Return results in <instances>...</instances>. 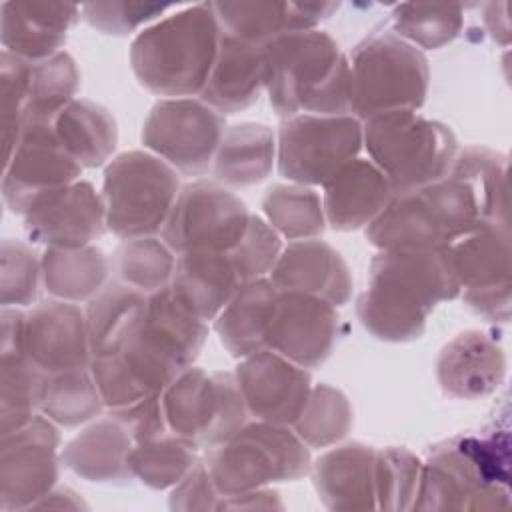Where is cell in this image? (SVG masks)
I'll return each mask as SVG.
<instances>
[{"label":"cell","instance_id":"obj_34","mask_svg":"<svg viewBox=\"0 0 512 512\" xmlns=\"http://www.w3.org/2000/svg\"><path fill=\"white\" fill-rule=\"evenodd\" d=\"M144 292L120 282L108 280L106 286L88 300L86 326L92 358L108 356L122 348L146 302Z\"/></svg>","mask_w":512,"mask_h":512},{"label":"cell","instance_id":"obj_35","mask_svg":"<svg viewBox=\"0 0 512 512\" xmlns=\"http://www.w3.org/2000/svg\"><path fill=\"white\" fill-rule=\"evenodd\" d=\"M78 86L80 72L68 52L60 50L46 60L32 62L22 128L28 124H52L74 100Z\"/></svg>","mask_w":512,"mask_h":512},{"label":"cell","instance_id":"obj_2","mask_svg":"<svg viewBox=\"0 0 512 512\" xmlns=\"http://www.w3.org/2000/svg\"><path fill=\"white\" fill-rule=\"evenodd\" d=\"M460 292L444 246L380 250L370 262L368 288L356 302V314L374 338L410 342L424 334L434 306Z\"/></svg>","mask_w":512,"mask_h":512},{"label":"cell","instance_id":"obj_18","mask_svg":"<svg viewBox=\"0 0 512 512\" xmlns=\"http://www.w3.org/2000/svg\"><path fill=\"white\" fill-rule=\"evenodd\" d=\"M106 228L104 202L86 180L40 198L24 214V232L46 248H82L100 238Z\"/></svg>","mask_w":512,"mask_h":512},{"label":"cell","instance_id":"obj_12","mask_svg":"<svg viewBox=\"0 0 512 512\" xmlns=\"http://www.w3.org/2000/svg\"><path fill=\"white\" fill-rule=\"evenodd\" d=\"M246 204L220 182L194 180L180 188L162 228L174 254L190 250L230 252L250 222Z\"/></svg>","mask_w":512,"mask_h":512},{"label":"cell","instance_id":"obj_24","mask_svg":"<svg viewBox=\"0 0 512 512\" xmlns=\"http://www.w3.org/2000/svg\"><path fill=\"white\" fill-rule=\"evenodd\" d=\"M242 284L246 282L230 252L190 250L176 256L170 290L194 316L206 322L222 312Z\"/></svg>","mask_w":512,"mask_h":512},{"label":"cell","instance_id":"obj_44","mask_svg":"<svg viewBox=\"0 0 512 512\" xmlns=\"http://www.w3.org/2000/svg\"><path fill=\"white\" fill-rule=\"evenodd\" d=\"M42 262L36 252L20 240L2 242V304L4 308L30 306L40 294Z\"/></svg>","mask_w":512,"mask_h":512},{"label":"cell","instance_id":"obj_43","mask_svg":"<svg viewBox=\"0 0 512 512\" xmlns=\"http://www.w3.org/2000/svg\"><path fill=\"white\" fill-rule=\"evenodd\" d=\"M420 474L422 462L410 450L398 446L376 450V508L412 510L418 494Z\"/></svg>","mask_w":512,"mask_h":512},{"label":"cell","instance_id":"obj_7","mask_svg":"<svg viewBox=\"0 0 512 512\" xmlns=\"http://www.w3.org/2000/svg\"><path fill=\"white\" fill-rule=\"evenodd\" d=\"M350 62V114L360 122L390 110H418L428 92V60L394 32L362 40Z\"/></svg>","mask_w":512,"mask_h":512},{"label":"cell","instance_id":"obj_13","mask_svg":"<svg viewBox=\"0 0 512 512\" xmlns=\"http://www.w3.org/2000/svg\"><path fill=\"white\" fill-rule=\"evenodd\" d=\"M508 504V486L488 482L466 436H456L430 448L412 510H494Z\"/></svg>","mask_w":512,"mask_h":512},{"label":"cell","instance_id":"obj_46","mask_svg":"<svg viewBox=\"0 0 512 512\" xmlns=\"http://www.w3.org/2000/svg\"><path fill=\"white\" fill-rule=\"evenodd\" d=\"M282 252L278 232L260 216H250L244 236L230 250V256L244 282L264 278Z\"/></svg>","mask_w":512,"mask_h":512},{"label":"cell","instance_id":"obj_6","mask_svg":"<svg viewBox=\"0 0 512 512\" xmlns=\"http://www.w3.org/2000/svg\"><path fill=\"white\" fill-rule=\"evenodd\" d=\"M204 464L214 488L226 498L292 482L310 474V450L286 424L246 422L226 442L208 448Z\"/></svg>","mask_w":512,"mask_h":512},{"label":"cell","instance_id":"obj_29","mask_svg":"<svg viewBox=\"0 0 512 512\" xmlns=\"http://www.w3.org/2000/svg\"><path fill=\"white\" fill-rule=\"evenodd\" d=\"M278 290L270 278H256L234 294L214 318L222 346L234 358H246L268 350V332L274 316Z\"/></svg>","mask_w":512,"mask_h":512},{"label":"cell","instance_id":"obj_1","mask_svg":"<svg viewBox=\"0 0 512 512\" xmlns=\"http://www.w3.org/2000/svg\"><path fill=\"white\" fill-rule=\"evenodd\" d=\"M206 336V322L194 316L170 286L148 294L122 348L90 362L104 406L114 410L162 394L180 372L194 364Z\"/></svg>","mask_w":512,"mask_h":512},{"label":"cell","instance_id":"obj_14","mask_svg":"<svg viewBox=\"0 0 512 512\" xmlns=\"http://www.w3.org/2000/svg\"><path fill=\"white\" fill-rule=\"evenodd\" d=\"M56 424L36 414L24 426L2 434L0 456V508L30 510L58 480Z\"/></svg>","mask_w":512,"mask_h":512},{"label":"cell","instance_id":"obj_10","mask_svg":"<svg viewBox=\"0 0 512 512\" xmlns=\"http://www.w3.org/2000/svg\"><path fill=\"white\" fill-rule=\"evenodd\" d=\"M364 146L362 122L352 114H298L278 128V170L292 184L324 186Z\"/></svg>","mask_w":512,"mask_h":512},{"label":"cell","instance_id":"obj_51","mask_svg":"<svg viewBox=\"0 0 512 512\" xmlns=\"http://www.w3.org/2000/svg\"><path fill=\"white\" fill-rule=\"evenodd\" d=\"M34 508H66V510H78V508H86V504L82 502V498L72 492L70 488H58V490H50L44 498H40Z\"/></svg>","mask_w":512,"mask_h":512},{"label":"cell","instance_id":"obj_37","mask_svg":"<svg viewBox=\"0 0 512 512\" xmlns=\"http://www.w3.org/2000/svg\"><path fill=\"white\" fill-rule=\"evenodd\" d=\"M266 222L288 240L316 238L326 230L322 196L302 184H274L262 196Z\"/></svg>","mask_w":512,"mask_h":512},{"label":"cell","instance_id":"obj_50","mask_svg":"<svg viewBox=\"0 0 512 512\" xmlns=\"http://www.w3.org/2000/svg\"><path fill=\"white\" fill-rule=\"evenodd\" d=\"M464 302L486 320L506 322L510 318V284L488 290L464 292Z\"/></svg>","mask_w":512,"mask_h":512},{"label":"cell","instance_id":"obj_9","mask_svg":"<svg viewBox=\"0 0 512 512\" xmlns=\"http://www.w3.org/2000/svg\"><path fill=\"white\" fill-rule=\"evenodd\" d=\"M168 432L212 448L226 442L248 420L240 388L230 372H206L190 366L160 394Z\"/></svg>","mask_w":512,"mask_h":512},{"label":"cell","instance_id":"obj_17","mask_svg":"<svg viewBox=\"0 0 512 512\" xmlns=\"http://www.w3.org/2000/svg\"><path fill=\"white\" fill-rule=\"evenodd\" d=\"M338 326L336 306L302 292H278L268 350L302 368H316L332 354Z\"/></svg>","mask_w":512,"mask_h":512},{"label":"cell","instance_id":"obj_28","mask_svg":"<svg viewBox=\"0 0 512 512\" xmlns=\"http://www.w3.org/2000/svg\"><path fill=\"white\" fill-rule=\"evenodd\" d=\"M134 442L118 418L108 414L76 434L62 450V464L88 482H130L128 456Z\"/></svg>","mask_w":512,"mask_h":512},{"label":"cell","instance_id":"obj_41","mask_svg":"<svg viewBox=\"0 0 512 512\" xmlns=\"http://www.w3.org/2000/svg\"><path fill=\"white\" fill-rule=\"evenodd\" d=\"M352 420L348 398L330 384H316L292 426L308 448H326L350 432Z\"/></svg>","mask_w":512,"mask_h":512},{"label":"cell","instance_id":"obj_15","mask_svg":"<svg viewBox=\"0 0 512 512\" xmlns=\"http://www.w3.org/2000/svg\"><path fill=\"white\" fill-rule=\"evenodd\" d=\"M82 166L60 146L52 124H28L6 156L2 196L16 214H26L40 198L74 184Z\"/></svg>","mask_w":512,"mask_h":512},{"label":"cell","instance_id":"obj_27","mask_svg":"<svg viewBox=\"0 0 512 512\" xmlns=\"http://www.w3.org/2000/svg\"><path fill=\"white\" fill-rule=\"evenodd\" d=\"M376 448L350 442L324 452L312 466L314 488L328 510L376 508Z\"/></svg>","mask_w":512,"mask_h":512},{"label":"cell","instance_id":"obj_48","mask_svg":"<svg viewBox=\"0 0 512 512\" xmlns=\"http://www.w3.org/2000/svg\"><path fill=\"white\" fill-rule=\"evenodd\" d=\"M168 506L178 512L222 510V496L214 488L204 460L198 458L192 470L172 488Z\"/></svg>","mask_w":512,"mask_h":512},{"label":"cell","instance_id":"obj_47","mask_svg":"<svg viewBox=\"0 0 512 512\" xmlns=\"http://www.w3.org/2000/svg\"><path fill=\"white\" fill-rule=\"evenodd\" d=\"M32 62L18 58L10 52H2V72H0V100H2V124H4V144L6 156L12 152L24 120V108L28 98Z\"/></svg>","mask_w":512,"mask_h":512},{"label":"cell","instance_id":"obj_25","mask_svg":"<svg viewBox=\"0 0 512 512\" xmlns=\"http://www.w3.org/2000/svg\"><path fill=\"white\" fill-rule=\"evenodd\" d=\"M262 90H266L264 46H254L222 32L200 100L218 114H236L252 106Z\"/></svg>","mask_w":512,"mask_h":512},{"label":"cell","instance_id":"obj_30","mask_svg":"<svg viewBox=\"0 0 512 512\" xmlns=\"http://www.w3.org/2000/svg\"><path fill=\"white\" fill-rule=\"evenodd\" d=\"M444 248L460 290L476 292L510 284L508 224H482Z\"/></svg>","mask_w":512,"mask_h":512},{"label":"cell","instance_id":"obj_22","mask_svg":"<svg viewBox=\"0 0 512 512\" xmlns=\"http://www.w3.org/2000/svg\"><path fill=\"white\" fill-rule=\"evenodd\" d=\"M504 374V350L480 330H466L454 336L436 360V376L442 390L460 400L492 394L502 384Z\"/></svg>","mask_w":512,"mask_h":512},{"label":"cell","instance_id":"obj_23","mask_svg":"<svg viewBox=\"0 0 512 512\" xmlns=\"http://www.w3.org/2000/svg\"><path fill=\"white\" fill-rule=\"evenodd\" d=\"M322 188L326 224L340 232L368 226L394 196L384 172L364 158L344 164Z\"/></svg>","mask_w":512,"mask_h":512},{"label":"cell","instance_id":"obj_32","mask_svg":"<svg viewBox=\"0 0 512 512\" xmlns=\"http://www.w3.org/2000/svg\"><path fill=\"white\" fill-rule=\"evenodd\" d=\"M60 146L82 166L96 168L110 160L118 126L114 116L102 104L86 98H74L52 122Z\"/></svg>","mask_w":512,"mask_h":512},{"label":"cell","instance_id":"obj_5","mask_svg":"<svg viewBox=\"0 0 512 512\" xmlns=\"http://www.w3.org/2000/svg\"><path fill=\"white\" fill-rule=\"evenodd\" d=\"M364 146L384 172L394 194L428 186L448 176L458 154L454 132L418 110H390L362 120Z\"/></svg>","mask_w":512,"mask_h":512},{"label":"cell","instance_id":"obj_42","mask_svg":"<svg viewBox=\"0 0 512 512\" xmlns=\"http://www.w3.org/2000/svg\"><path fill=\"white\" fill-rule=\"evenodd\" d=\"M394 34L412 46L438 50L452 42L464 24L462 6L404 2L392 10Z\"/></svg>","mask_w":512,"mask_h":512},{"label":"cell","instance_id":"obj_20","mask_svg":"<svg viewBox=\"0 0 512 512\" xmlns=\"http://www.w3.org/2000/svg\"><path fill=\"white\" fill-rule=\"evenodd\" d=\"M268 278L278 292L310 294L332 306H342L352 296L348 264L338 250L318 238L288 244Z\"/></svg>","mask_w":512,"mask_h":512},{"label":"cell","instance_id":"obj_26","mask_svg":"<svg viewBox=\"0 0 512 512\" xmlns=\"http://www.w3.org/2000/svg\"><path fill=\"white\" fill-rule=\"evenodd\" d=\"M80 16V6L62 2H4L2 44L4 50L28 62H40L66 42L68 30Z\"/></svg>","mask_w":512,"mask_h":512},{"label":"cell","instance_id":"obj_16","mask_svg":"<svg viewBox=\"0 0 512 512\" xmlns=\"http://www.w3.org/2000/svg\"><path fill=\"white\" fill-rule=\"evenodd\" d=\"M234 378L248 416L272 424H294L312 390L310 372L272 350L242 358Z\"/></svg>","mask_w":512,"mask_h":512},{"label":"cell","instance_id":"obj_11","mask_svg":"<svg viewBox=\"0 0 512 512\" xmlns=\"http://www.w3.org/2000/svg\"><path fill=\"white\" fill-rule=\"evenodd\" d=\"M224 130V116L202 100L162 98L142 124V144L176 172L202 176L214 164Z\"/></svg>","mask_w":512,"mask_h":512},{"label":"cell","instance_id":"obj_19","mask_svg":"<svg viewBox=\"0 0 512 512\" xmlns=\"http://www.w3.org/2000/svg\"><path fill=\"white\" fill-rule=\"evenodd\" d=\"M26 356L42 374L88 368L92 362L86 314L64 300L36 304L26 314Z\"/></svg>","mask_w":512,"mask_h":512},{"label":"cell","instance_id":"obj_49","mask_svg":"<svg viewBox=\"0 0 512 512\" xmlns=\"http://www.w3.org/2000/svg\"><path fill=\"white\" fill-rule=\"evenodd\" d=\"M110 414L120 420V424L128 430L134 444L148 442L168 434L160 394L148 396L144 400H138L122 408H114L110 410Z\"/></svg>","mask_w":512,"mask_h":512},{"label":"cell","instance_id":"obj_33","mask_svg":"<svg viewBox=\"0 0 512 512\" xmlns=\"http://www.w3.org/2000/svg\"><path fill=\"white\" fill-rule=\"evenodd\" d=\"M42 284L56 300L82 302L94 298L108 282L110 258L96 246L46 248L40 258Z\"/></svg>","mask_w":512,"mask_h":512},{"label":"cell","instance_id":"obj_3","mask_svg":"<svg viewBox=\"0 0 512 512\" xmlns=\"http://www.w3.org/2000/svg\"><path fill=\"white\" fill-rule=\"evenodd\" d=\"M266 92L282 120L350 114V62L322 30L284 34L264 46Z\"/></svg>","mask_w":512,"mask_h":512},{"label":"cell","instance_id":"obj_31","mask_svg":"<svg viewBox=\"0 0 512 512\" xmlns=\"http://www.w3.org/2000/svg\"><path fill=\"white\" fill-rule=\"evenodd\" d=\"M274 154V132L266 124L240 122L228 126L214 156V178L230 188L254 186L272 172Z\"/></svg>","mask_w":512,"mask_h":512},{"label":"cell","instance_id":"obj_8","mask_svg":"<svg viewBox=\"0 0 512 512\" xmlns=\"http://www.w3.org/2000/svg\"><path fill=\"white\" fill-rule=\"evenodd\" d=\"M178 192V174L162 158L142 150L118 154L108 162L102 180L106 230L120 240L156 236Z\"/></svg>","mask_w":512,"mask_h":512},{"label":"cell","instance_id":"obj_39","mask_svg":"<svg viewBox=\"0 0 512 512\" xmlns=\"http://www.w3.org/2000/svg\"><path fill=\"white\" fill-rule=\"evenodd\" d=\"M114 280H120L144 294L170 286L176 256L156 236L128 238L118 244L110 260Z\"/></svg>","mask_w":512,"mask_h":512},{"label":"cell","instance_id":"obj_36","mask_svg":"<svg viewBox=\"0 0 512 512\" xmlns=\"http://www.w3.org/2000/svg\"><path fill=\"white\" fill-rule=\"evenodd\" d=\"M476 194L482 214L490 224H508V160L504 154L482 146H466L450 168Z\"/></svg>","mask_w":512,"mask_h":512},{"label":"cell","instance_id":"obj_4","mask_svg":"<svg viewBox=\"0 0 512 512\" xmlns=\"http://www.w3.org/2000/svg\"><path fill=\"white\" fill-rule=\"evenodd\" d=\"M220 36L210 2L186 6L138 32L130 46L132 72L152 94L200 96L214 66Z\"/></svg>","mask_w":512,"mask_h":512},{"label":"cell","instance_id":"obj_21","mask_svg":"<svg viewBox=\"0 0 512 512\" xmlns=\"http://www.w3.org/2000/svg\"><path fill=\"white\" fill-rule=\"evenodd\" d=\"M218 18L220 30L242 42L266 46L272 40L314 30V26L338 10V2H272V0H240L210 2Z\"/></svg>","mask_w":512,"mask_h":512},{"label":"cell","instance_id":"obj_38","mask_svg":"<svg viewBox=\"0 0 512 512\" xmlns=\"http://www.w3.org/2000/svg\"><path fill=\"white\" fill-rule=\"evenodd\" d=\"M104 402L94 384L90 366L48 374L42 386L40 412L58 426H80L96 418Z\"/></svg>","mask_w":512,"mask_h":512},{"label":"cell","instance_id":"obj_40","mask_svg":"<svg viewBox=\"0 0 512 512\" xmlns=\"http://www.w3.org/2000/svg\"><path fill=\"white\" fill-rule=\"evenodd\" d=\"M196 450L194 444L168 432L160 438L134 444L128 464L132 476L142 484L154 490L174 488L198 462Z\"/></svg>","mask_w":512,"mask_h":512},{"label":"cell","instance_id":"obj_45","mask_svg":"<svg viewBox=\"0 0 512 512\" xmlns=\"http://www.w3.org/2000/svg\"><path fill=\"white\" fill-rule=\"evenodd\" d=\"M174 8V4L160 2H132V0H112V2H90L80 6L82 18L98 32L112 36H126L160 18L164 12Z\"/></svg>","mask_w":512,"mask_h":512}]
</instances>
